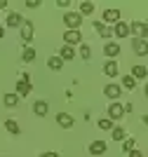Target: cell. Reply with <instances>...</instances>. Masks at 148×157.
<instances>
[{
  "label": "cell",
  "instance_id": "83f0119b",
  "mask_svg": "<svg viewBox=\"0 0 148 157\" xmlns=\"http://www.w3.org/2000/svg\"><path fill=\"white\" fill-rule=\"evenodd\" d=\"M122 150L125 152H132V150H134V138H125V141H122Z\"/></svg>",
  "mask_w": 148,
  "mask_h": 157
},
{
  "label": "cell",
  "instance_id": "3957f363",
  "mask_svg": "<svg viewBox=\"0 0 148 157\" xmlns=\"http://www.w3.org/2000/svg\"><path fill=\"white\" fill-rule=\"evenodd\" d=\"M129 33H134L136 38L146 40V35H148V26L143 24V21H132V24H129Z\"/></svg>",
  "mask_w": 148,
  "mask_h": 157
},
{
  "label": "cell",
  "instance_id": "6da1fadb",
  "mask_svg": "<svg viewBox=\"0 0 148 157\" xmlns=\"http://www.w3.org/2000/svg\"><path fill=\"white\" fill-rule=\"evenodd\" d=\"M64 24L68 26V31H78V28H80V24H82L80 12H66V14H64Z\"/></svg>",
  "mask_w": 148,
  "mask_h": 157
},
{
  "label": "cell",
  "instance_id": "484cf974",
  "mask_svg": "<svg viewBox=\"0 0 148 157\" xmlns=\"http://www.w3.org/2000/svg\"><path fill=\"white\" fill-rule=\"evenodd\" d=\"M122 87H125V89H134V87H136V80L132 78V75H125V78H122Z\"/></svg>",
  "mask_w": 148,
  "mask_h": 157
},
{
  "label": "cell",
  "instance_id": "277c9868",
  "mask_svg": "<svg viewBox=\"0 0 148 157\" xmlns=\"http://www.w3.org/2000/svg\"><path fill=\"white\" fill-rule=\"evenodd\" d=\"M64 42L68 47H71V45H80V42H82V33H80V31H66L64 33Z\"/></svg>",
  "mask_w": 148,
  "mask_h": 157
},
{
  "label": "cell",
  "instance_id": "8fae6325",
  "mask_svg": "<svg viewBox=\"0 0 148 157\" xmlns=\"http://www.w3.org/2000/svg\"><path fill=\"white\" fill-rule=\"evenodd\" d=\"M103 94H106L108 98H120L122 87H120V85H106V87H103Z\"/></svg>",
  "mask_w": 148,
  "mask_h": 157
},
{
  "label": "cell",
  "instance_id": "ba28073f",
  "mask_svg": "<svg viewBox=\"0 0 148 157\" xmlns=\"http://www.w3.org/2000/svg\"><path fill=\"white\" fill-rule=\"evenodd\" d=\"M103 73H106L108 78H115L118 73H120V68H118L115 59H108V61H106V63H103Z\"/></svg>",
  "mask_w": 148,
  "mask_h": 157
},
{
  "label": "cell",
  "instance_id": "4fadbf2b",
  "mask_svg": "<svg viewBox=\"0 0 148 157\" xmlns=\"http://www.w3.org/2000/svg\"><path fill=\"white\" fill-rule=\"evenodd\" d=\"M103 54H106V56H110V59H115L118 54H120V45H118V42H106Z\"/></svg>",
  "mask_w": 148,
  "mask_h": 157
},
{
  "label": "cell",
  "instance_id": "8d00e7d4",
  "mask_svg": "<svg viewBox=\"0 0 148 157\" xmlns=\"http://www.w3.org/2000/svg\"><path fill=\"white\" fill-rule=\"evenodd\" d=\"M146 98H148V85H146Z\"/></svg>",
  "mask_w": 148,
  "mask_h": 157
},
{
  "label": "cell",
  "instance_id": "9a60e30c",
  "mask_svg": "<svg viewBox=\"0 0 148 157\" xmlns=\"http://www.w3.org/2000/svg\"><path fill=\"white\" fill-rule=\"evenodd\" d=\"M57 122H59V127H64V129H71V127H73V117H71V115H66V113H59Z\"/></svg>",
  "mask_w": 148,
  "mask_h": 157
},
{
  "label": "cell",
  "instance_id": "30bf717a",
  "mask_svg": "<svg viewBox=\"0 0 148 157\" xmlns=\"http://www.w3.org/2000/svg\"><path fill=\"white\" fill-rule=\"evenodd\" d=\"M21 40H24V42H31L33 40V24L31 21H24V24H21Z\"/></svg>",
  "mask_w": 148,
  "mask_h": 157
},
{
  "label": "cell",
  "instance_id": "f1b7e54d",
  "mask_svg": "<svg viewBox=\"0 0 148 157\" xmlns=\"http://www.w3.org/2000/svg\"><path fill=\"white\" fill-rule=\"evenodd\" d=\"M80 56H82V59H90V56H92V49L87 45H82V47H80Z\"/></svg>",
  "mask_w": 148,
  "mask_h": 157
},
{
  "label": "cell",
  "instance_id": "d590c367",
  "mask_svg": "<svg viewBox=\"0 0 148 157\" xmlns=\"http://www.w3.org/2000/svg\"><path fill=\"white\" fill-rule=\"evenodd\" d=\"M143 122H146V124H148V115H143Z\"/></svg>",
  "mask_w": 148,
  "mask_h": 157
},
{
  "label": "cell",
  "instance_id": "52a82bcc",
  "mask_svg": "<svg viewBox=\"0 0 148 157\" xmlns=\"http://www.w3.org/2000/svg\"><path fill=\"white\" fill-rule=\"evenodd\" d=\"M120 21V10H106L103 12V24L108 26V24H118Z\"/></svg>",
  "mask_w": 148,
  "mask_h": 157
},
{
  "label": "cell",
  "instance_id": "1f68e13d",
  "mask_svg": "<svg viewBox=\"0 0 148 157\" xmlns=\"http://www.w3.org/2000/svg\"><path fill=\"white\" fill-rule=\"evenodd\" d=\"M40 157H61V155H59V152H42Z\"/></svg>",
  "mask_w": 148,
  "mask_h": 157
},
{
  "label": "cell",
  "instance_id": "603a6c76",
  "mask_svg": "<svg viewBox=\"0 0 148 157\" xmlns=\"http://www.w3.org/2000/svg\"><path fill=\"white\" fill-rule=\"evenodd\" d=\"M146 75H148V71H146V68H143V66H134V68H132V78H139V80H143V78H146Z\"/></svg>",
  "mask_w": 148,
  "mask_h": 157
},
{
  "label": "cell",
  "instance_id": "9c48e42d",
  "mask_svg": "<svg viewBox=\"0 0 148 157\" xmlns=\"http://www.w3.org/2000/svg\"><path fill=\"white\" fill-rule=\"evenodd\" d=\"M113 35H118V38H127V35H129V24L118 21L115 26H113Z\"/></svg>",
  "mask_w": 148,
  "mask_h": 157
},
{
  "label": "cell",
  "instance_id": "ac0fdd59",
  "mask_svg": "<svg viewBox=\"0 0 148 157\" xmlns=\"http://www.w3.org/2000/svg\"><path fill=\"white\" fill-rule=\"evenodd\" d=\"M21 24H24V19H21V14H17V12L7 14V26H10V28H17V26H21Z\"/></svg>",
  "mask_w": 148,
  "mask_h": 157
},
{
  "label": "cell",
  "instance_id": "7402d4cb",
  "mask_svg": "<svg viewBox=\"0 0 148 157\" xmlns=\"http://www.w3.org/2000/svg\"><path fill=\"white\" fill-rule=\"evenodd\" d=\"M2 101H5L7 108H14V105H19V96H17V94H5V98H2Z\"/></svg>",
  "mask_w": 148,
  "mask_h": 157
},
{
  "label": "cell",
  "instance_id": "f546056e",
  "mask_svg": "<svg viewBox=\"0 0 148 157\" xmlns=\"http://www.w3.org/2000/svg\"><path fill=\"white\" fill-rule=\"evenodd\" d=\"M26 7H40V0H26Z\"/></svg>",
  "mask_w": 148,
  "mask_h": 157
},
{
  "label": "cell",
  "instance_id": "d4e9b609",
  "mask_svg": "<svg viewBox=\"0 0 148 157\" xmlns=\"http://www.w3.org/2000/svg\"><path fill=\"white\" fill-rule=\"evenodd\" d=\"M97 127H99V129H113V120H110V117H101L97 122Z\"/></svg>",
  "mask_w": 148,
  "mask_h": 157
},
{
  "label": "cell",
  "instance_id": "4316f807",
  "mask_svg": "<svg viewBox=\"0 0 148 157\" xmlns=\"http://www.w3.org/2000/svg\"><path fill=\"white\" fill-rule=\"evenodd\" d=\"M110 131H113V138H115V141H122L125 138V129L122 127H113Z\"/></svg>",
  "mask_w": 148,
  "mask_h": 157
},
{
  "label": "cell",
  "instance_id": "4dcf8cb0",
  "mask_svg": "<svg viewBox=\"0 0 148 157\" xmlns=\"http://www.w3.org/2000/svg\"><path fill=\"white\" fill-rule=\"evenodd\" d=\"M129 157H143V152L141 150H132V152H127Z\"/></svg>",
  "mask_w": 148,
  "mask_h": 157
},
{
  "label": "cell",
  "instance_id": "ffe728a7",
  "mask_svg": "<svg viewBox=\"0 0 148 157\" xmlns=\"http://www.w3.org/2000/svg\"><path fill=\"white\" fill-rule=\"evenodd\" d=\"M47 66H50V71H61V68H64V61L59 59V56H50V59H47Z\"/></svg>",
  "mask_w": 148,
  "mask_h": 157
},
{
  "label": "cell",
  "instance_id": "8992f818",
  "mask_svg": "<svg viewBox=\"0 0 148 157\" xmlns=\"http://www.w3.org/2000/svg\"><path fill=\"white\" fill-rule=\"evenodd\" d=\"M132 47H134V54H139V56H146V54H148V42L141 40V38L132 40Z\"/></svg>",
  "mask_w": 148,
  "mask_h": 157
},
{
  "label": "cell",
  "instance_id": "836d02e7",
  "mask_svg": "<svg viewBox=\"0 0 148 157\" xmlns=\"http://www.w3.org/2000/svg\"><path fill=\"white\" fill-rule=\"evenodd\" d=\"M7 7V0H0V10H5Z\"/></svg>",
  "mask_w": 148,
  "mask_h": 157
},
{
  "label": "cell",
  "instance_id": "e575fe53",
  "mask_svg": "<svg viewBox=\"0 0 148 157\" xmlns=\"http://www.w3.org/2000/svg\"><path fill=\"white\" fill-rule=\"evenodd\" d=\"M0 38H5V28L0 26Z\"/></svg>",
  "mask_w": 148,
  "mask_h": 157
},
{
  "label": "cell",
  "instance_id": "5b68a950",
  "mask_svg": "<svg viewBox=\"0 0 148 157\" xmlns=\"http://www.w3.org/2000/svg\"><path fill=\"white\" fill-rule=\"evenodd\" d=\"M125 115V105L122 103H110L108 105V117L113 120V122H115V120H120Z\"/></svg>",
  "mask_w": 148,
  "mask_h": 157
},
{
  "label": "cell",
  "instance_id": "74e56055",
  "mask_svg": "<svg viewBox=\"0 0 148 157\" xmlns=\"http://www.w3.org/2000/svg\"><path fill=\"white\" fill-rule=\"evenodd\" d=\"M146 26H148V21H146Z\"/></svg>",
  "mask_w": 148,
  "mask_h": 157
},
{
  "label": "cell",
  "instance_id": "2e32d148",
  "mask_svg": "<svg viewBox=\"0 0 148 157\" xmlns=\"http://www.w3.org/2000/svg\"><path fill=\"white\" fill-rule=\"evenodd\" d=\"M94 28H97V33L101 35V38H110V35H113V28H108L103 21H97V24H94Z\"/></svg>",
  "mask_w": 148,
  "mask_h": 157
},
{
  "label": "cell",
  "instance_id": "7c38bea8",
  "mask_svg": "<svg viewBox=\"0 0 148 157\" xmlns=\"http://www.w3.org/2000/svg\"><path fill=\"white\" fill-rule=\"evenodd\" d=\"M106 148H108L106 141H92V143H90V152H92V155H103Z\"/></svg>",
  "mask_w": 148,
  "mask_h": 157
},
{
  "label": "cell",
  "instance_id": "5bb4252c",
  "mask_svg": "<svg viewBox=\"0 0 148 157\" xmlns=\"http://www.w3.org/2000/svg\"><path fill=\"white\" fill-rule=\"evenodd\" d=\"M47 110H50V105H47V101H35L33 103V113L38 115V117H45Z\"/></svg>",
  "mask_w": 148,
  "mask_h": 157
},
{
  "label": "cell",
  "instance_id": "44dd1931",
  "mask_svg": "<svg viewBox=\"0 0 148 157\" xmlns=\"http://www.w3.org/2000/svg\"><path fill=\"white\" fill-rule=\"evenodd\" d=\"M21 59H24V63H31V61L35 59V49H33V47H24V52H21Z\"/></svg>",
  "mask_w": 148,
  "mask_h": 157
},
{
  "label": "cell",
  "instance_id": "cb8c5ba5",
  "mask_svg": "<svg viewBox=\"0 0 148 157\" xmlns=\"http://www.w3.org/2000/svg\"><path fill=\"white\" fill-rule=\"evenodd\" d=\"M94 12V2H80V17Z\"/></svg>",
  "mask_w": 148,
  "mask_h": 157
},
{
  "label": "cell",
  "instance_id": "7a4b0ae2",
  "mask_svg": "<svg viewBox=\"0 0 148 157\" xmlns=\"http://www.w3.org/2000/svg\"><path fill=\"white\" fill-rule=\"evenodd\" d=\"M31 94V78H28V73L21 75V80L17 82V96H28Z\"/></svg>",
  "mask_w": 148,
  "mask_h": 157
},
{
  "label": "cell",
  "instance_id": "e0dca14e",
  "mask_svg": "<svg viewBox=\"0 0 148 157\" xmlns=\"http://www.w3.org/2000/svg\"><path fill=\"white\" fill-rule=\"evenodd\" d=\"M73 56H75V49H73V47L66 45V47H61V49H59V59H61V61H71Z\"/></svg>",
  "mask_w": 148,
  "mask_h": 157
},
{
  "label": "cell",
  "instance_id": "d6986e66",
  "mask_svg": "<svg viewBox=\"0 0 148 157\" xmlns=\"http://www.w3.org/2000/svg\"><path fill=\"white\" fill-rule=\"evenodd\" d=\"M5 129L10 131V134H14V136H17V134H21V127H19V122H17V120H5Z\"/></svg>",
  "mask_w": 148,
  "mask_h": 157
},
{
  "label": "cell",
  "instance_id": "d6a6232c",
  "mask_svg": "<svg viewBox=\"0 0 148 157\" xmlns=\"http://www.w3.org/2000/svg\"><path fill=\"white\" fill-rule=\"evenodd\" d=\"M57 5H59V7H68L71 2H68V0H57Z\"/></svg>",
  "mask_w": 148,
  "mask_h": 157
}]
</instances>
